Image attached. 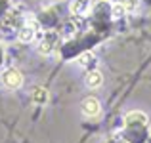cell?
<instances>
[{
	"label": "cell",
	"instance_id": "cell-1",
	"mask_svg": "<svg viewBox=\"0 0 151 143\" xmlns=\"http://www.w3.org/2000/svg\"><path fill=\"white\" fill-rule=\"evenodd\" d=\"M58 46H59V36H58V33L50 31V33H46L44 36L40 38L38 51H40L42 55H50V54H54V51L58 50Z\"/></svg>",
	"mask_w": 151,
	"mask_h": 143
},
{
	"label": "cell",
	"instance_id": "cell-2",
	"mask_svg": "<svg viewBox=\"0 0 151 143\" xmlns=\"http://www.w3.org/2000/svg\"><path fill=\"white\" fill-rule=\"evenodd\" d=\"M37 36H38V25L35 21L25 23V25L17 31V40L23 42V44H29V42L37 40Z\"/></svg>",
	"mask_w": 151,
	"mask_h": 143
},
{
	"label": "cell",
	"instance_id": "cell-3",
	"mask_svg": "<svg viewBox=\"0 0 151 143\" xmlns=\"http://www.w3.org/2000/svg\"><path fill=\"white\" fill-rule=\"evenodd\" d=\"M2 82H4V86L6 88H10V90H17L19 86L23 84V74L19 73L17 69H6L2 73Z\"/></svg>",
	"mask_w": 151,
	"mask_h": 143
},
{
	"label": "cell",
	"instance_id": "cell-4",
	"mask_svg": "<svg viewBox=\"0 0 151 143\" xmlns=\"http://www.w3.org/2000/svg\"><path fill=\"white\" fill-rule=\"evenodd\" d=\"M81 111L86 114V117L96 118L98 114L101 113V105H100V101H98L96 97H86L84 101L81 103Z\"/></svg>",
	"mask_w": 151,
	"mask_h": 143
},
{
	"label": "cell",
	"instance_id": "cell-5",
	"mask_svg": "<svg viewBox=\"0 0 151 143\" xmlns=\"http://www.w3.org/2000/svg\"><path fill=\"white\" fill-rule=\"evenodd\" d=\"M124 124L126 126H145L147 124V117L142 111H130L124 118Z\"/></svg>",
	"mask_w": 151,
	"mask_h": 143
},
{
	"label": "cell",
	"instance_id": "cell-6",
	"mask_svg": "<svg viewBox=\"0 0 151 143\" xmlns=\"http://www.w3.org/2000/svg\"><path fill=\"white\" fill-rule=\"evenodd\" d=\"M31 99H33V103H37V105H46V103L50 101V94L46 88H42V86H35L33 90H31Z\"/></svg>",
	"mask_w": 151,
	"mask_h": 143
},
{
	"label": "cell",
	"instance_id": "cell-7",
	"mask_svg": "<svg viewBox=\"0 0 151 143\" xmlns=\"http://www.w3.org/2000/svg\"><path fill=\"white\" fill-rule=\"evenodd\" d=\"M101 82H103V77H101L100 71H88V73H86L84 84L88 86V88L96 90V88H100V86H101Z\"/></svg>",
	"mask_w": 151,
	"mask_h": 143
},
{
	"label": "cell",
	"instance_id": "cell-8",
	"mask_svg": "<svg viewBox=\"0 0 151 143\" xmlns=\"http://www.w3.org/2000/svg\"><path fill=\"white\" fill-rule=\"evenodd\" d=\"M88 6H90V0H71L69 10H71V14H75V15H84L86 10H88Z\"/></svg>",
	"mask_w": 151,
	"mask_h": 143
},
{
	"label": "cell",
	"instance_id": "cell-9",
	"mask_svg": "<svg viewBox=\"0 0 151 143\" xmlns=\"http://www.w3.org/2000/svg\"><path fill=\"white\" fill-rule=\"evenodd\" d=\"M126 11H128V10L124 8V4H122V2H117V4H113V6H111V14H113V17H115V19L124 17Z\"/></svg>",
	"mask_w": 151,
	"mask_h": 143
},
{
	"label": "cell",
	"instance_id": "cell-10",
	"mask_svg": "<svg viewBox=\"0 0 151 143\" xmlns=\"http://www.w3.org/2000/svg\"><path fill=\"white\" fill-rule=\"evenodd\" d=\"M90 61H94V54H90V51H84L82 55H78V63L81 65H90Z\"/></svg>",
	"mask_w": 151,
	"mask_h": 143
},
{
	"label": "cell",
	"instance_id": "cell-11",
	"mask_svg": "<svg viewBox=\"0 0 151 143\" xmlns=\"http://www.w3.org/2000/svg\"><path fill=\"white\" fill-rule=\"evenodd\" d=\"M121 2L124 4L126 10H134V8H136V4H138V0H121Z\"/></svg>",
	"mask_w": 151,
	"mask_h": 143
}]
</instances>
